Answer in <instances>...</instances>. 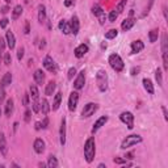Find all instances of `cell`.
I'll list each match as a JSON object with an SVG mask.
<instances>
[{"instance_id":"obj_3","label":"cell","mask_w":168,"mask_h":168,"mask_svg":"<svg viewBox=\"0 0 168 168\" xmlns=\"http://www.w3.org/2000/svg\"><path fill=\"white\" fill-rule=\"evenodd\" d=\"M109 65H110V67L113 68L116 72H121L123 70V67H125V65H123V60L121 59V57L118 54L109 55Z\"/></svg>"},{"instance_id":"obj_39","label":"cell","mask_w":168,"mask_h":168,"mask_svg":"<svg viewBox=\"0 0 168 168\" xmlns=\"http://www.w3.org/2000/svg\"><path fill=\"white\" fill-rule=\"evenodd\" d=\"M117 17H118V13H117V12H116V11H112L110 13H109V21H110V22H114Z\"/></svg>"},{"instance_id":"obj_33","label":"cell","mask_w":168,"mask_h":168,"mask_svg":"<svg viewBox=\"0 0 168 168\" xmlns=\"http://www.w3.org/2000/svg\"><path fill=\"white\" fill-rule=\"evenodd\" d=\"M92 12H93V15H95V16H97V17H100V16L104 13L103 8H101L100 5H98V4H95V5H93V7H92Z\"/></svg>"},{"instance_id":"obj_10","label":"cell","mask_w":168,"mask_h":168,"mask_svg":"<svg viewBox=\"0 0 168 168\" xmlns=\"http://www.w3.org/2000/svg\"><path fill=\"white\" fill-rule=\"evenodd\" d=\"M78 103H79V93L78 92H71L70 98H68V109L71 112H74L78 107Z\"/></svg>"},{"instance_id":"obj_24","label":"cell","mask_w":168,"mask_h":168,"mask_svg":"<svg viewBox=\"0 0 168 168\" xmlns=\"http://www.w3.org/2000/svg\"><path fill=\"white\" fill-rule=\"evenodd\" d=\"M143 87L150 95H154V84L150 79H143Z\"/></svg>"},{"instance_id":"obj_41","label":"cell","mask_w":168,"mask_h":168,"mask_svg":"<svg viewBox=\"0 0 168 168\" xmlns=\"http://www.w3.org/2000/svg\"><path fill=\"white\" fill-rule=\"evenodd\" d=\"M22 58H24V47H18V50H17V59L21 60Z\"/></svg>"},{"instance_id":"obj_53","label":"cell","mask_w":168,"mask_h":168,"mask_svg":"<svg viewBox=\"0 0 168 168\" xmlns=\"http://www.w3.org/2000/svg\"><path fill=\"white\" fill-rule=\"evenodd\" d=\"M105 18H107V17H105V15H104V13H103L100 17H98V20H100V24H101V25H103V24L105 22Z\"/></svg>"},{"instance_id":"obj_37","label":"cell","mask_w":168,"mask_h":168,"mask_svg":"<svg viewBox=\"0 0 168 168\" xmlns=\"http://www.w3.org/2000/svg\"><path fill=\"white\" fill-rule=\"evenodd\" d=\"M75 75H76V68H75V67H71L70 70H68V74H67L68 80H72Z\"/></svg>"},{"instance_id":"obj_5","label":"cell","mask_w":168,"mask_h":168,"mask_svg":"<svg viewBox=\"0 0 168 168\" xmlns=\"http://www.w3.org/2000/svg\"><path fill=\"white\" fill-rule=\"evenodd\" d=\"M161 54H163V65H164V70H168V40H167V34L164 33L161 36Z\"/></svg>"},{"instance_id":"obj_45","label":"cell","mask_w":168,"mask_h":168,"mask_svg":"<svg viewBox=\"0 0 168 168\" xmlns=\"http://www.w3.org/2000/svg\"><path fill=\"white\" fill-rule=\"evenodd\" d=\"M114 163H117V164H125L126 163V160L125 159H121V158H114Z\"/></svg>"},{"instance_id":"obj_47","label":"cell","mask_w":168,"mask_h":168,"mask_svg":"<svg viewBox=\"0 0 168 168\" xmlns=\"http://www.w3.org/2000/svg\"><path fill=\"white\" fill-rule=\"evenodd\" d=\"M30 114H32V112L28 109V110L25 112V118H24V120H25V122H29V121H30Z\"/></svg>"},{"instance_id":"obj_26","label":"cell","mask_w":168,"mask_h":168,"mask_svg":"<svg viewBox=\"0 0 168 168\" xmlns=\"http://www.w3.org/2000/svg\"><path fill=\"white\" fill-rule=\"evenodd\" d=\"M40 109H41V112H42V114H43V116H46V114L49 113V110H50V105H49V101L46 100V98H43V100L41 101V104H40Z\"/></svg>"},{"instance_id":"obj_50","label":"cell","mask_w":168,"mask_h":168,"mask_svg":"<svg viewBox=\"0 0 168 168\" xmlns=\"http://www.w3.org/2000/svg\"><path fill=\"white\" fill-rule=\"evenodd\" d=\"M161 110H163L164 120H166V121H168V113H167V109H166V107H161Z\"/></svg>"},{"instance_id":"obj_51","label":"cell","mask_w":168,"mask_h":168,"mask_svg":"<svg viewBox=\"0 0 168 168\" xmlns=\"http://www.w3.org/2000/svg\"><path fill=\"white\" fill-rule=\"evenodd\" d=\"M8 11H9V7H8V5H4V7H2V13H3V15L8 13Z\"/></svg>"},{"instance_id":"obj_42","label":"cell","mask_w":168,"mask_h":168,"mask_svg":"<svg viewBox=\"0 0 168 168\" xmlns=\"http://www.w3.org/2000/svg\"><path fill=\"white\" fill-rule=\"evenodd\" d=\"M22 104L25 105V107H28V105H29V95H28V93H24V97H22Z\"/></svg>"},{"instance_id":"obj_52","label":"cell","mask_w":168,"mask_h":168,"mask_svg":"<svg viewBox=\"0 0 168 168\" xmlns=\"http://www.w3.org/2000/svg\"><path fill=\"white\" fill-rule=\"evenodd\" d=\"M72 4H74V0H66V2H65V5H66V7H71Z\"/></svg>"},{"instance_id":"obj_49","label":"cell","mask_w":168,"mask_h":168,"mask_svg":"<svg viewBox=\"0 0 168 168\" xmlns=\"http://www.w3.org/2000/svg\"><path fill=\"white\" fill-rule=\"evenodd\" d=\"M132 75H138V72H139V67H133L132 68Z\"/></svg>"},{"instance_id":"obj_27","label":"cell","mask_w":168,"mask_h":168,"mask_svg":"<svg viewBox=\"0 0 168 168\" xmlns=\"http://www.w3.org/2000/svg\"><path fill=\"white\" fill-rule=\"evenodd\" d=\"M12 113H13V100L8 98L5 103V116H11Z\"/></svg>"},{"instance_id":"obj_2","label":"cell","mask_w":168,"mask_h":168,"mask_svg":"<svg viewBox=\"0 0 168 168\" xmlns=\"http://www.w3.org/2000/svg\"><path fill=\"white\" fill-rule=\"evenodd\" d=\"M96 83H97L98 89H100L101 92H105L108 89V75H107V72H105L104 70L97 71V74H96Z\"/></svg>"},{"instance_id":"obj_31","label":"cell","mask_w":168,"mask_h":168,"mask_svg":"<svg viewBox=\"0 0 168 168\" xmlns=\"http://www.w3.org/2000/svg\"><path fill=\"white\" fill-rule=\"evenodd\" d=\"M47 167L49 168H57L58 167V160H57V158H55L54 155H50V156H49V159H47Z\"/></svg>"},{"instance_id":"obj_8","label":"cell","mask_w":168,"mask_h":168,"mask_svg":"<svg viewBox=\"0 0 168 168\" xmlns=\"http://www.w3.org/2000/svg\"><path fill=\"white\" fill-rule=\"evenodd\" d=\"M43 67H45L49 72H53V74H57V71H58L57 65H55V62L53 60L50 55H46L45 59H43Z\"/></svg>"},{"instance_id":"obj_21","label":"cell","mask_w":168,"mask_h":168,"mask_svg":"<svg viewBox=\"0 0 168 168\" xmlns=\"http://www.w3.org/2000/svg\"><path fill=\"white\" fill-rule=\"evenodd\" d=\"M38 21L41 24L46 21V8H45V5H42V4L38 5Z\"/></svg>"},{"instance_id":"obj_38","label":"cell","mask_w":168,"mask_h":168,"mask_svg":"<svg viewBox=\"0 0 168 168\" xmlns=\"http://www.w3.org/2000/svg\"><path fill=\"white\" fill-rule=\"evenodd\" d=\"M4 63L7 65V66H9V65L12 63V57H11L9 53H5V54H4Z\"/></svg>"},{"instance_id":"obj_56","label":"cell","mask_w":168,"mask_h":168,"mask_svg":"<svg viewBox=\"0 0 168 168\" xmlns=\"http://www.w3.org/2000/svg\"><path fill=\"white\" fill-rule=\"evenodd\" d=\"M126 159H130V160H132V159H134V155L132 154V152H129V154H126V156H125Z\"/></svg>"},{"instance_id":"obj_40","label":"cell","mask_w":168,"mask_h":168,"mask_svg":"<svg viewBox=\"0 0 168 168\" xmlns=\"http://www.w3.org/2000/svg\"><path fill=\"white\" fill-rule=\"evenodd\" d=\"M8 22H9L8 18H2V20H0V28L5 29V28H7V25H8Z\"/></svg>"},{"instance_id":"obj_35","label":"cell","mask_w":168,"mask_h":168,"mask_svg":"<svg viewBox=\"0 0 168 168\" xmlns=\"http://www.w3.org/2000/svg\"><path fill=\"white\" fill-rule=\"evenodd\" d=\"M155 79H156V82H158V85H163V78H161V70L160 68H158L156 71H155Z\"/></svg>"},{"instance_id":"obj_29","label":"cell","mask_w":168,"mask_h":168,"mask_svg":"<svg viewBox=\"0 0 168 168\" xmlns=\"http://www.w3.org/2000/svg\"><path fill=\"white\" fill-rule=\"evenodd\" d=\"M29 92H30V96H32L33 100H38V96H40V92H38V88H37V85L32 84L29 88Z\"/></svg>"},{"instance_id":"obj_1","label":"cell","mask_w":168,"mask_h":168,"mask_svg":"<svg viewBox=\"0 0 168 168\" xmlns=\"http://www.w3.org/2000/svg\"><path fill=\"white\" fill-rule=\"evenodd\" d=\"M95 138L93 137H89L87 139L85 145H84V158L87 160V163H92L93 159H95L96 155V147H95Z\"/></svg>"},{"instance_id":"obj_28","label":"cell","mask_w":168,"mask_h":168,"mask_svg":"<svg viewBox=\"0 0 168 168\" xmlns=\"http://www.w3.org/2000/svg\"><path fill=\"white\" fill-rule=\"evenodd\" d=\"M60 101H62V93L60 92L55 93V97H54V101H53V110H58Z\"/></svg>"},{"instance_id":"obj_18","label":"cell","mask_w":168,"mask_h":168,"mask_svg":"<svg viewBox=\"0 0 168 168\" xmlns=\"http://www.w3.org/2000/svg\"><path fill=\"white\" fill-rule=\"evenodd\" d=\"M143 49H145V45H143V42L142 41H134L132 43V54H138L141 53Z\"/></svg>"},{"instance_id":"obj_17","label":"cell","mask_w":168,"mask_h":168,"mask_svg":"<svg viewBox=\"0 0 168 168\" xmlns=\"http://www.w3.org/2000/svg\"><path fill=\"white\" fill-rule=\"evenodd\" d=\"M33 147H34V151H36L37 154H42L43 151H45V142H43L41 138H37V139L34 141Z\"/></svg>"},{"instance_id":"obj_14","label":"cell","mask_w":168,"mask_h":168,"mask_svg":"<svg viewBox=\"0 0 168 168\" xmlns=\"http://www.w3.org/2000/svg\"><path fill=\"white\" fill-rule=\"evenodd\" d=\"M88 50H89V47H88V45H85V43H82V45H79L76 49H75V57L76 58H83L84 55L88 53Z\"/></svg>"},{"instance_id":"obj_36","label":"cell","mask_w":168,"mask_h":168,"mask_svg":"<svg viewBox=\"0 0 168 168\" xmlns=\"http://www.w3.org/2000/svg\"><path fill=\"white\" fill-rule=\"evenodd\" d=\"M125 4H126V0H121V2H120V4H118L117 7H116V9H114V11L117 12L118 15H120L121 12L123 11V8H125Z\"/></svg>"},{"instance_id":"obj_46","label":"cell","mask_w":168,"mask_h":168,"mask_svg":"<svg viewBox=\"0 0 168 168\" xmlns=\"http://www.w3.org/2000/svg\"><path fill=\"white\" fill-rule=\"evenodd\" d=\"M47 125H49V118H47V117H45V120H43V121L41 122V126H42V129H46V127H47Z\"/></svg>"},{"instance_id":"obj_25","label":"cell","mask_w":168,"mask_h":168,"mask_svg":"<svg viewBox=\"0 0 168 168\" xmlns=\"http://www.w3.org/2000/svg\"><path fill=\"white\" fill-rule=\"evenodd\" d=\"M59 29L63 32L65 34H70L71 33V28H70V24H68L66 20H62L59 22Z\"/></svg>"},{"instance_id":"obj_59","label":"cell","mask_w":168,"mask_h":168,"mask_svg":"<svg viewBox=\"0 0 168 168\" xmlns=\"http://www.w3.org/2000/svg\"><path fill=\"white\" fill-rule=\"evenodd\" d=\"M0 117H2V108H0Z\"/></svg>"},{"instance_id":"obj_60","label":"cell","mask_w":168,"mask_h":168,"mask_svg":"<svg viewBox=\"0 0 168 168\" xmlns=\"http://www.w3.org/2000/svg\"><path fill=\"white\" fill-rule=\"evenodd\" d=\"M0 62H2V55H0Z\"/></svg>"},{"instance_id":"obj_30","label":"cell","mask_w":168,"mask_h":168,"mask_svg":"<svg viewBox=\"0 0 168 168\" xmlns=\"http://www.w3.org/2000/svg\"><path fill=\"white\" fill-rule=\"evenodd\" d=\"M22 11L24 9H22L21 5H16V7L13 8V12H12V18H13V20H17L18 16H21Z\"/></svg>"},{"instance_id":"obj_7","label":"cell","mask_w":168,"mask_h":168,"mask_svg":"<svg viewBox=\"0 0 168 168\" xmlns=\"http://www.w3.org/2000/svg\"><path fill=\"white\" fill-rule=\"evenodd\" d=\"M98 109V105L95 104V103H88L84 105V108L82 110V117L83 118H88L91 117L92 114H95V112Z\"/></svg>"},{"instance_id":"obj_4","label":"cell","mask_w":168,"mask_h":168,"mask_svg":"<svg viewBox=\"0 0 168 168\" xmlns=\"http://www.w3.org/2000/svg\"><path fill=\"white\" fill-rule=\"evenodd\" d=\"M142 142V137L141 135H137V134H132V135H127L125 139L122 141L121 143V148L122 150H126V148L132 147L137 143H141Z\"/></svg>"},{"instance_id":"obj_23","label":"cell","mask_w":168,"mask_h":168,"mask_svg":"<svg viewBox=\"0 0 168 168\" xmlns=\"http://www.w3.org/2000/svg\"><path fill=\"white\" fill-rule=\"evenodd\" d=\"M55 88H57V84H55V82H49L46 84V88H45V95L47 96H53V93L55 92Z\"/></svg>"},{"instance_id":"obj_58","label":"cell","mask_w":168,"mask_h":168,"mask_svg":"<svg viewBox=\"0 0 168 168\" xmlns=\"http://www.w3.org/2000/svg\"><path fill=\"white\" fill-rule=\"evenodd\" d=\"M4 2H5V3H11V2H12V0H4Z\"/></svg>"},{"instance_id":"obj_11","label":"cell","mask_w":168,"mask_h":168,"mask_svg":"<svg viewBox=\"0 0 168 168\" xmlns=\"http://www.w3.org/2000/svg\"><path fill=\"white\" fill-rule=\"evenodd\" d=\"M108 120H109V118H108V116H103V117H100V118H98V120L95 122V125H93V127H92V134L97 133L98 130H100V129H101V127L105 125V123L108 122Z\"/></svg>"},{"instance_id":"obj_34","label":"cell","mask_w":168,"mask_h":168,"mask_svg":"<svg viewBox=\"0 0 168 168\" xmlns=\"http://www.w3.org/2000/svg\"><path fill=\"white\" fill-rule=\"evenodd\" d=\"M117 34H118L117 29H110L109 32L105 33V38H107V40H113V38H116V37H117Z\"/></svg>"},{"instance_id":"obj_44","label":"cell","mask_w":168,"mask_h":168,"mask_svg":"<svg viewBox=\"0 0 168 168\" xmlns=\"http://www.w3.org/2000/svg\"><path fill=\"white\" fill-rule=\"evenodd\" d=\"M5 97V91H4V87L0 85V101H3Z\"/></svg>"},{"instance_id":"obj_54","label":"cell","mask_w":168,"mask_h":168,"mask_svg":"<svg viewBox=\"0 0 168 168\" xmlns=\"http://www.w3.org/2000/svg\"><path fill=\"white\" fill-rule=\"evenodd\" d=\"M29 32H30L29 30V21H26L25 22V34H29Z\"/></svg>"},{"instance_id":"obj_57","label":"cell","mask_w":168,"mask_h":168,"mask_svg":"<svg viewBox=\"0 0 168 168\" xmlns=\"http://www.w3.org/2000/svg\"><path fill=\"white\" fill-rule=\"evenodd\" d=\"M42 126H41V122H36V130H41Z\"/></svg>"},{"instance_id":"obj_20","label":"cell","mask_w":168,"mask_h":168,"mask_svg":"<svg viewBox=\"0 0 168 168\" xmlns=\"http://www.w3.org/2000/svg\"><path fill=\"white\" fill-rule=\"evenodd\" d=\"M5 38H7V45L8 47L11 49H15V45H16V38H15V34L11 32V30H8L7 34H5Z\"/></svg>"},{"instance_id":"obj_43","label":"cell","mask_w":168,"mask_h":168,"mask_svg":"<svg viewBox=\"0 0 168 168\" xmlns=\"http://www.w3.org/2000/svg\"><path fill=\"white\" fill-rule=\"evenodd\" d=\"M33 112L34 113H38L40 112V104L37 103V100H34V103H33Z\"/></svg>"},{"instance_id":"obj_6","label":"cell","mask_w":168,"mask_h":168,"mask_svg":"<svg viewBox=\"0 0 168 168\" xmlns=\"http://www.w3.org/2000/svg\"><path fill=\"white\" fill-rule=\"evenodd\" d=\"M120 120L127 126V129L132 130L134 127V116L132 112H122L120 114Z\"/></svg>"},{"instance_id":"obj_13","label":"cell","mask_w":168,"mask_h":168,"mask_svg":"<svg viewBox=\"0 0 168 168\" xmlns=\"http://www.w3.org/2000/svg\"><path fill=\"white\" fill-rule=\"evenodd\" d=\"M0 152L5 158L8 154V145H7V139H5L4 133H0Z\"/></svg>"},{"instance_id":"obj_22","label":"cell","mask_w":168,"mask_h":168,"mask_svg":"<svg viewBox=\"0 0 168 168\" xmlns=\"http://www.w3.org/2000/svg\"><path fill=\"white\" fill-rule=\"evenodd\" d=\"M11 83H12V74L11 72H5L4 74V76L2 78V82H0V85L2 87H8V85H11Z\"/></svg>"},{"instance_id":"obj_55","label":"cell","mask_w":168,"mask_h":168,"mask_svg":"<svg viewBox=\"0 0 168 168\" xmlns=\"http://www.w3.org/2000/svg\"><path fill=\"white\" fill-rule=\"evenodd\" d=\"M46 41L45 40H42L41 41V43H40V49H41V50H42V49H45V46H46V43H45Z\"/></svg>"},{"instance_id":"obj_12","label":"cell","mask_w":168,"mask_h":168,"mask_svg":"<svg viewBox=\"0 0 168 168\" xmlns=\"http://www.w3.org/2000/svg\"><path fill=\"white\" fill-rule=\"evenodd\" d=\"M59 142L62 146L66 145V118H62L60 129H59Z\"/></svg>"},{"instance_id":"obj_48","label":"cell","mask_w":168,"mask_h":168,"mask_svg":"<svg viewBox=\"0 0 168 168\" xmlns=\"http://www.w3.org/2000/svg\"><path fill=\"white\" fill-rule=\"evenodd\" d=\"M4 47H5V41L3 38H0V53H3Z\"/></svg>"},{"instance_id":"obj_16","label":"cell","mask_w":168,"mask_h":168,"mask_svg":"<svg viewBox=\"0 0 168 168\" xmlns=\"http://www.w3.org/2000/svg\"><path fill=\"white\" fill-rule=\"evenodd\" d=\"M134 24H135V20H134V18H133V17H129V18H125V20L122 21L121 28H122L123 32H127V30H130V29L134 26Z\"/></svg>"},{"instance_id":"obj_32","label":"cell","mask_w":168,"mask_h":168,"mask_svg":"<svg viewBox=\"0 0 168 168\" xmlns=\"http://www.w3.org/2000/svg\"><path fill=\"white\" fill-rule=\"evenodd\" d=\"M158 37H159V30L158 29H152L150 33H148V38H150V42L154 43L158 41Z\"/></svg>"},{"instance_id":"obj_15","label":"cell","mask_w":168,"mask_h":168,"mask_svg":"<svg viewBox=\"0 0 168 168\" xmlns=\"http://www.w3.org/2000/svg\"><path fill=\"white\" fill-rule=\"evenodd\" d=\"M70 28H71V33H74V36H76L79 33V29H80V24H79V18L78 16L74 15L71 18V22H70Z\"/></svg>"},{"instance_id":"obj_9","label":"cell","mask_w":168,"mask_h":168,"mask_svg":"<svg viewBox=\"0 0 168 168\" xmlns=\"http://www.w3.org/2000/svg\"><path fill=\"white\" fill-rule=\"evenodd\" d=\"M84 84H85V70H82L78 74L75 82H74V87H75V89L79 91V89L83 88Z\"/></svg>"},{"instance_id":"obj_19","label":"cell","mask_w":168,"mask_h":168,"mask_svg":"<svg viewBox=\"0 0 168 168\" xmlns=\"http://www.w3.org/2000/svg\"><path fill=\"white\" fill-rule=\"evenodd\" d=\"M33 76H34V82L38 85H42L43 82H45V74H43L42 70H36Z\"/></svg>"}]
</instances>
